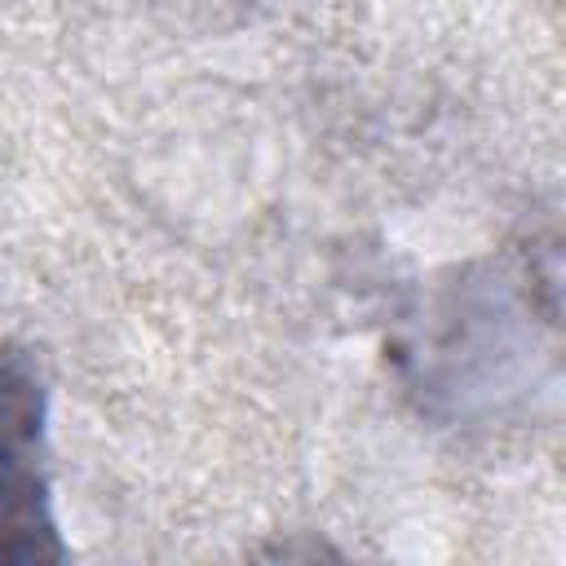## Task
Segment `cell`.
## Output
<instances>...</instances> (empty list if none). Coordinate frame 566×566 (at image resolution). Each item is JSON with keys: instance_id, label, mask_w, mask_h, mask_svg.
<instances>
[{"instance_id": "6da1fadb", "label": "cell", "mask_w": 566, "mask_h": 566, "mask_svg": "<svg viewBox=\"0 0 566 566\" xmlns=\"http://www.w3.org/2000/svg\"><path fill=\"white\" fill-rule=\"evenodd\" d=\"M49 486V394L35 358L0 340V562H62Z\"/></svg>"}]
</instances>
